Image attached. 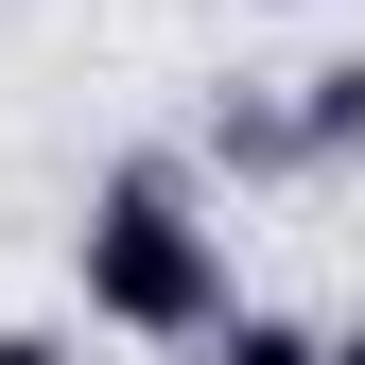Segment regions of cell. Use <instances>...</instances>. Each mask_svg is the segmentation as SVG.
<instances>
[{
  "mask_svg": "<svg viewBox=\"0 0 365 365\" xmlns=\"http://www.w3.org/2000/svg\"><path fill=\"white\" fill-rule=\"evenodd\" d=\"M279 122H296V174H348V157H365V53L296 70V105H279Z\"/></svg>",
  "mask_w": 365,
  "mask_h": 365,
  "instance_id": "7a4b0ae2",
  "label": "cell"
},
{
  "mask_svg": "<svg viewBox=\"0 0 365 365\" xmlns=\"http://www.w3.org/2000/svg\"><path fill=\"white\" fill-rule=\"evenodd\" d=\"M70 296H87V331H122V348H209L226 313V226H209V192L174 157H122L105 192H87V226H70Z\"/></svg>",
  "mask_w": 365,
  "mask_h": 365,
  "instance_id": "6da1fadb",
  "label": "cell"
},
{
  "mask_svg": "<svg viewBox=\"0 0 365 365\" xmlns=\"http://www.w3.org/2000/svg\"><path fill=\"white\" fill-rule=\"evenodd\" d=\"M209 365H331V331H296V313H226Z\"/></svg>",
  "mask_w": 365,
  "mask_h": 365,
  "instance_id": "3957f363",
  "label": "cell"
},
{
  "mask_svg": "<svg viewBox=\"0 0 365 365\" xmlns=\"http://www.w3.org/2000/svg\"><path fill=\"white\" fill-rule=\"evenodd\" d=\"M0 365H87V348L53 331V313H18V331H0Z\"/></svg>",
  "mask_w": 365,
  "mask_h": 365,
  "instance_id": "277c9868",
  "label": "cell"
},
{
  "mask_svg": "<svg viewBox=\"0 0 365 365\" xmlns=\"http://www.w3.org/2000/svg\"><path fill=\"white\" fill-rule=\"evenodd\" d=\"M331 365H365V313H348V331H331Z\"/></svg>",
  "mask_w": 365,
  "mask_h": 365,
  "instance_id": "5b68a950",
  "label": "cell"
}]
</instances>
